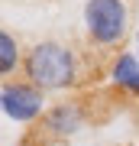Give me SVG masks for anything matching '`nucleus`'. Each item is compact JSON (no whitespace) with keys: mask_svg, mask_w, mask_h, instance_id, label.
Instances as JSON below:
<instances>
[{"mask_svg":"<svg viewBox=\"0 0 139 146\" xmlns=\"http://www.w3.org/2000/svg\"><path fill=\"white\" fill-rule=\"evenodd\" d=\"M42 94L36 84H26V81H16V84H3L0 91V104H3V114L16 120V123H29L42 114Z\"/></svg>","mask_w":139,"mask_h":146,"instance_id":"3","label":"nucleus"},{"mask_svg":"<svg viewBox=\"0 0 139 146\" xmlns=\"http://www.w3.org/2000/svg\"><path fill=\"white\" fill-rule=\"evenodd\" d=\"M16 58H20V46L10 33H0V72L10 75L16 68Z\"/></svg>","mask_w":139,"mask_h":146,"instance_id":"6","label":"nucleus"},{"mask_svg":"<svg viewBox=\"0 0 139 146\" xmlns=\"http://www.w3.org/2000/svg\"><path fill=\"white\" fill-rule=\"evenodd\" d=\"M136 55H139V49H136Z\"/></svg>","mask_w":139,"mask_h":146,"instance_id":"8","label":"nucleus"},{"mask_svg":"<svg viewBox=\"0 0 139 146\" xmlns=\"http://www.w3.org/2000/svg\"><path fill=\"white\" fill-rule=\"evenodd\" d=\"M26 146H55V143H26Z\"/></svg>","mask_w":139,"mask_h":146,"instance_id":"7","label":"nucleus"},{"mask_svg":"<svg viewBox=\"0 0 139 146\" xmlns=\"http://www.w3.org/2000/svg\"><path fill=\"white\" fill-rule=\"evenodd\" d=\"M126 23L129 13L123 0H88L84 3V26L97 46H117L126 36Z\"/></svg>","mask_w":139,"mask_h":146,"instance_id":"2","label":"nucleus"},{"mask_svg":"<svg viewBox=\"0 0 139 146\" xmlns=\"http://www.w3.org/2000/svg\"><path fill=\"white\" fill-rule=\"evenodd\" d=\"M84 123V110L78 104H55L52 110H45V127L55 136H74Z\"/></svg>","mask_w":139,"mask_h":146,"instance_id":"4","label":"nucleus"},{"mask_svg":"<svg viewBox=\"0 0 139 146\" xmlns=\"http://www.w3.org/2000/svg\"><path fill=\"white\" fill-rule=\"evenodd\" d=\"M110 81H113L117 88H123V91L139 98V55L123 52L113 62V68H110Z\"/></svg>","mask_w":139,"mask_h":146,"instance_id":"5","label":"nucleus"},{"mask_svg":"<svg viewBox=\"0 0 139 146\" xmlns=\"http://www.w3.org/2000/svg\"><path fill=\"white\" fill-rule=\"evenodd\" d=\"M26 78L39 91H65L78 81V58L65 42L45 39L26 52Z\"/></svg>","mask_w":139,"mask_h":146,"instance_id":"1","label":"nucleus"}]
</instances>
